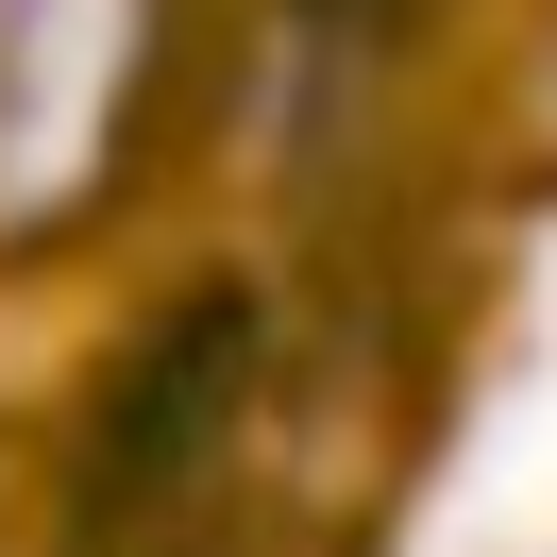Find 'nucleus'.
<instances>
[{
  "instance_id": "1",
  "label": "nucleus",
  "mask_w": 557,
  "mask_h": 557,
  "mask_svg": "<svg viewBox=\"0 0 557 557\" xmlns=\"http://www.w3.org/2000/svg\"><path fill=\"white\" fill-rule=\"evenodd\" d=\"M203 0H0V287L136 220L152 152L203 102Z\"/></svg>"
}]
</instances>
